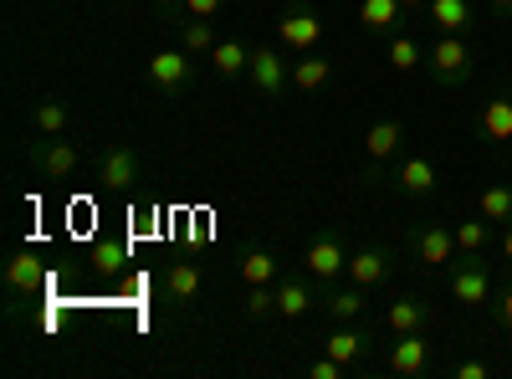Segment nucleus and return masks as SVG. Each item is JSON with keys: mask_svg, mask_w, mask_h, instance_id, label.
<instances>
[{"mask_svg": "<svg viewBox=\"0 0 512 379\" xmlns=\"http://www.w3.org/2000/svg\"><path fill=\"white\" fill-rule=\"evenodd\" d=\"M425 67H431V82L446 93L466 88L477 72V47H472V36H436L431 41V52H425Z\"/></svg>", "mask_w": 512, "mask_h": 379, "instance_id": "nucleus-1", "label": "nucleus"}, {"mask_svg": "<svg viewBox=\"0 0 512 379\" xmlns=\"http://www.w3.org/2000/svg\"><path fill=\"white\" fill-rule=\"evenodd\" d=\"M405 251L420 262V267H451L461 251H456V231L441 226V221H425V226H410L405 231Z\"/></svg>", "mask_w": 512, "mask_h": 379, "instance_id": "nucleus-2", "label": "nucleus"}, {"mask_svg": "<svg viewBox=\"0 0 512 379\" xmlns=\"http://www.w3.org/2000/svg\"><path fill=\"white\" fill-rule=\"evenodd\" d=\"M277 41H282V52H318V41H323V16L313 11V6H287L282 16H277Z\"/></svg>", "mask_w": 512, "mask_h": 379, "instance_id": "nucleus-3", "label": "nucleus"}, {"mask_svg": "<svg viewBox=\"0 0 512 379\" xmlns=\"http://www.w3.org/2000/svg\"><path fill=\"white\" fill-rule=\"evenodd\" d=\"M446 282H451V303H461V308L492 303V272L482 267V257H456L446 267Z\"/></svg>", "mask_w": 512, "mask_h": 379, "instance_id": "nucleus-4", "label": "nucleus"}, {"mask_svg": "<svg viewBox=\"0 0 512 379\" xmlns=\"http://www.w3.org/2000/svg\"><path fill=\"white\" fill-rule=\"evenodd\" d=\"M303 272L313 277V282H333V277H344L349 272V246H344V236L338 231H323V236H313L308 241V251H303Z\"/></svg>", "mask_w": 512, "mask_h": 379, "instance_id": "nucleus-5", "label": "nucleus"}, {"mask_svg": "<svg viewBox=\"0 0 512 379\" xmlns=\"http://www.w3.org/2000/svg\"><path fill=\"white\" fill-rule=\"evenodd\" d=\"M472 129H477V139L492 144V149H497V144H512V88H492V93L482 98Z\"/></svg>", "mask_w": 512, "mask_h": 379, "instance_id": "nucleus-6", "label": "nucleus"}, {"mask_svg": "<svg viewBox=\"0 0 512 379\" xmlns=\"http://www.w3.org/2000/svg\"><path fill=\"white\" fill-rule=\"evenodd\" d=\"M246 77H251V88L262 98H282L292 88V67H287V57H277V47H251Z\"/></svg>", "mask_w": 512, "mask_h": 379, "instance_id": "nucleus-7", "label": "nucleus"}, {"mask_svg": "<svg viewBox=\"0 0 512 379\" xmlns=\"http://www.w3.org/2000/svg\"><path fill=\"white\" fill-rule=\"evenodd\" d=\"M144 77L154 82L159 93H190V52L185 47H159L154 57H149V67H144Z\"/></svg>", "mask_w": 512, "mask_h": 379, "instance_id": "nucleus-8", "label": "nucleus"}, {"mask_svg": "<svg viewBox=\"0 0 512 379\" xmlns=\"http://www.w3.org/2000/svg\"><path fill=\"white\" fill-rule=\"evenodd\" d=\"M31 164H36L41 180H67L77 164H82V149H77L72 139H47V134H41V139L31 144Z\"/></svg>", "mask_w": 512, "mask_h": 379, "instance_id": "nucleus-9", "label": "nucleus"}, {"mask_svg": "<svg viewBox=\"0 0 512 379\" xmlns=\"http://www.w3.org/2000/svg\"><path fill=\"white\" fill-rule=\"evenodd\" d=\"M436 185H441V170H436V159H431V154H410V159H400V170H395V190H400L405 200H425V195H436Z\"/></svg>", "mask_w": 512, "mask_h": 379, "instance_id": "nucleus-10", "label": "nucleus"}, {"mask_svg": "<svg viewBox=\"0 0 512 379\" xmlns=\"http://www.w3.org/2000/svg\"><path fill=\"white\" fill-rule=\"evenodd\" d=\"M425 21L436 26V36H472L477 31V0H431Z\"/></svg>", "mask_w": 512, "mask_h": 379, "instance_id": "nucleus-11", "label": "nucleus"}, {"mask_svg": "<svg viewBox=\"0 0 512 379\" xmlns=\"http://www.w3.org/2000/svg\"><path fill=\"white\" fill-rule=\"evenodd\" d=\"M384 323H390L395 333H431V323H436V303H425L420 292H400V298L384 308Z\"/></svg>", "mask_w": 512, "mask_h": 379, "instance_id": "nucleus-12", "label": "nucleus"}, {"mask_svg": "<svg viewBox=\"0 0 512 379\" xmlns=\"http://www.w3.org/2000/svg\"><path fill=\"white\" fill-rule=\"evenodd\" d=\"M390 272H395V251L390 246H359V251H349V282H359V287H379V282H390Z\"/></svg>", "mask_w": 512, "mask_h": 379, "instance_id": "nucleus-13", "label": "nucleus"}, {"mask_svg": "<svg viewBox=\"0 0 512 379\" xmlns=\"http://www.w3.org/2000/svg\"><path fill=\"white\" fill-rule=\"evenodd\" d=\"M390 369H395L400 379H420L425 369H431V333H395Z\"/></svg>", "mask_w": 512, "mask_h": 379, "instance_id": "nucleus-14", "label": "nucleus"}, {"mask_svg": "<svg viewBox=\"0 0 512 379\" xmlns=\"http://www.w3.org/2000/svg\"><path fill=\"white\" fill-rule=\"evenodd\" d=\"M139 149L134 144H113L103 159H98V185L103 190H128V185H134L139 180Z\"/></svg>", "mask_w": 512, "mask_h": 379, "instance_id": "nucleus-15", "label": "nucleus"}, {"mask_svg": "<svg viewBox=\"0 0 512 379\" xmlns=\"http://www.w3.org/2000/svg\"><path fill=\"white\" fill-rule=\"evenodd\" d=\"M318 287L323 282H313L308 272L303 277H282L277 282V318H308L318 308Z\"/></svg>", "mask_w": 512, "mask_h": 379, "instance_id": "nucleus-16", "label": "nucleus"}, {"mask_svg": "<svg viewBox=\"0 0 512 379\" xmlns=\"http://www.w3.org/2000/svg\"><path fill=\"white\" fill-rule=\"evenodd\" d=\"M369 344H374V339H369L364 328H354V323H338V328L328 333V339H323V354H333L344 369H354V364H364Z\"/></svg>", "mask_w": 512, "mask_h": 379, "instance_id": "nucleus-17", "label": "nucleus"}, {"mask_svg": "<svg viewBox=\"0 0 512 379\" xmlns=\"http://www.w3.org/2000/svg\"><path fill=\"white\" fill-rule=\"evenodd\" d=\"M6 287L16 292V298H36V292L47 287V267L36 262V251H16V257L6 262Z\"/></svg>", "mask_w": 512, "mask_h": 379, "instance_id": "nucleus-18", "label": "nucleus"}, {"mask_svg": "<svg viewBox=\"0 0 512 379\" xmlns=\"http://www.w3.org/2000/svg\"><path fill=\"white\" fill-rule=\"evenodd\" d=\"M400 144H405V123H400V118H374L369 129H364V154H369L374 164L395 159Z\"/></svg>", "mask_w": 512, "mask_h": 379, "instance_id": "nucleus-19", "label": "nucleus"}, {"mask_svg": "<svg viewBox=\"0 0 512 379\" xmlns=\"http://www.w3.org/2000/svg\"><path fill=\"white\" fill-rule=\"evenodd\" d=\"M200 282H205L200 262H169V267H164V298L180 303V308H190L195 292H200Z\"/></svg>", "mask_w": 512, "mask_h": 379, "instance_id": "nucleus-20", "label": "nucleus"}, {"mask_svg": "<svg viewBox=\"0 0 512 379\" xmlns=\"http://www.w3.org/2000/svg\"><path fill=\"white\" fill-rule=\"evenodd\" d=\"M400 16H405L400 0H359V26L369 36H395L400 31Z\"/></svg>", "mask_w": 512, "mask_h": 379, "instance_id": "nucleus-21", "label": "nucleus"}, {"mask_svg": "<svg viewBox=\"0 0 512 379\" xmlns=\"http://www.w3.org/2000/svg\"><path fill=\"white\" fill-rule=\"evenodd\" d=\"M88 262L98 277H123L128 272V241L123 236H98L93 251H88Z\"/></svg>", "mask_w": 512, "mask_h": 379, "instance_id": "nucleus-22", "label": "nucleus"}, {"mask_svg": "<svg viewBox=\"0 0 512 379\" xmlns=\"http://www.w3.org/2000/svg\"><path fill=\"white\" fill-rule=\"evenodd\" d=\"M328 77H333V62L303 52L292 62V93H318V88H328Z\"/></svg>", "mask_w": 512, "mask_h": 379, "instance_id": "nucleus-23", "label": "nucleus"}, {"mask_svg": "<svg viewBox=\"0 0 512 379\" xmlns=\"http://www.w3.org/2000/svg\"><path fill=\"white\" fill-rule=\"evenodd\" d=\"M36 134H47V139L72 134V108H67L62 98H41V103H36Z\"/></svg>", "mask_w": 512, "mask_h": 379, "instance_id": "nucleus-24", "label": "nucleus"}, {"mask_svg": "<svg viewBox=\"0 0 512 379\" xmlns=\"http://www.w3.org/2000/svg\"><path fill=\"white\" fill-rule=\"evenodd\" d=\"M210 67H216V77H241L251 67V47L246 41H216V52H210Z\"/></svg>", "mask_w": 512, "mask_h": 379, "instance_id": "nucleus-25", "label": "nucleus"}, {"mask_svg": "<svg viewBox=\"0 0 512 379\" xmlns=\"http://www.w3.org/2000/svg\"><path fill=\"white\" fill-rule=\"evenodd\" d=\"M236 272H241L246 287H272L277 282V257H272V251H262V246H251Z\"/></svg>", "mask_w": 512, "mask_h": 379, "instance_id": "nucleus-26", "label": "nucleus"}, {"mask_svg": "<svg viewBox=\"0 0 512 379\" xmlns=\"http://www.w3.org/2000/svg\"><path fill=\"white\" fill-rule=\"evenodd\" d=\"M216 26H210V21H200V16H190V21H180V47L190 52V57H210V52H216Z\"/></svg>", "mask_w": 512, "mask_h": 379, "instance_id": "nucleus-27", "label": "nucleus"}, {"mask_svg": "<svg viewBox=\"0 0 512 379\" xmlns=\"http://www.w3.org/2000/svg\"><path fill=\"white\" fill-rule=\"evenodd\" d=\"M364 292H369V287H359V282H354V287H344V292H333V298L323 303V308H328V318H333V323H359V318H364V308H369V303H364Z\"/></svg>", "mask_w": 512, "mask_h": 379, "instance_id": "nucleus-28", "label": "nucleus"}, {"mask_svg": "<svg viewBox=\"0 0 512 379\" xmlns=\"http://www.w3.org/2000/svg\"><path fill=\"white\" fill-rule=\"evenodd\" d=\"M384 57H390V67H395V72H415V67H425V47H420L415 36H405V31H395V36H390Z\"/></svg>", "mask_w": 512, "mask_h": 379, "instance_id": "nucleus-29", "label": "nucleus"}, {"mask_svg": "<svg viewBox=\"0 0 512 379\" xmlns=\"http://www.w3.org/2000/svg\"><path fill=\"white\" fill-rule=\"evenodd\" d=\"M456 231V251H461V257H482V251H487V241H492V221H456L451 226Z\"/></svg>", "mask_w": 512, "mask_h": 379, "instance_id": "nucleus-30", "label": "nucleus"}, {"mask_svg": "<svg viewBox=\"0 0 512 379\" xmlns=\"http://www.w3.org/2000/svg\"><path fill=\"white\" fill-rule=\"evenodd\" d=\"M482 221L512 226V185H487L482 190Z\"/></svg>", "mask_w": 512, "mask_h": 379, "instance_id": "nucleus-31", "label": "nucleus"}, {"mask_svg": "<svg viewBox=\"0 0 512 379\" xmlns=\"http://www.w3.org/2000/svg\"><path fill=\"white\" fill-rule=\"evenodd\" d=\"M246 313L251 318H272L277 313V287H246Z\"/></svg>", "mask_w": 512, "mask_h": 379, "instance_id": "nucleus-32", "label": "nucleus"}, {"mask_svg": "<svg viewBox=\"0 0 512 379\" xmlns=\"http://www.w3.org/2000/svg\"><path fill=\"white\" fill-rule=\"evenodd\" d=\"M185 6V16H200V21H216L221 11H226V0H180Z\"/></svg>", "mask_w": 512, "mask_h": 379, "instance_id": "nucleus-33", "label": "nucleus"}, {"mask_svg": "<svg viewBox=\"0 0 512 379\" xmlns=\"http://www.w3.org/2000/svg\"><path fill=\"white\" fill-rule=\"evenodd\" d=\"M308 374H313V379H344V364H338L333 354H323V359L308 364Z\"/></svg>", "mask_w": 512, "mask_h": 379, "instance_id": "nucleus-34", "label": "nucleus"}, {"mask_svg": "<svg viewBox=\"0 0 512 379\" xmlns=\"http://www.w3.org/2000/svg\"><path fill=\"white\" fill-rule=\"evenodd\" d=\"M492 313H497V323H502V328L512 333V282H507V287L497 292V303H492Z\"/></svg>", "mask_w": 512, "mask_h": 379, "instance_id": "nucleus-35", "label": "nucleus"}, {"mask_svg": "<svg viewBox=\"0 0 512 379\" xmlns=\"http://www.w3.org/2000/svg\"><path fill=\"white\" fill-rule=\"evenodd\" d=\"M451 374H456V379H487V359H461Z\"/></svg>", "mask_w": 512, "mask_h": 379, "instance_id": "nucleus-36", "label": "nucleus"}, {"mask_svg": "<svg viewBox=\"0 0 512 379\" xmlns=\"http://www.w3.org/2000/svg\"><path fill=\"white\" fill-rule=\"evenodd\" d=\"M492 6V16H502V21H512V0H487Z\"/></svg>", "mask_w": 512, "mask_h": 379, "instance_id": "nucleus-37", "label": "nucleus"}, {"mask_svg": "<svg viewBox=\"0 0 512 379\" xmlns=\"http://www.w3.org/2000/svg\"><path fill=\"white\" fill-rule=\"evenodd\" d=\"M497 246H502V257H507V267H512V226H502V241H497Z\"/></svg>", "mask_w": 512, "mask_h": 379, "instance_id": "nucleus-38", "label": "nucleus"}, {"mask_svg": "<svg viewBox=\"0 0 512 379\" xmlns=\"http://www.w3.org/2000/svg\"><path fill=\"white\" fill-rule=\"evenodd\" d=\"M400 6H405V11H425V6H431V0H400Z\"/></svg>", "mask_w": 512, "mask_h": 379, "instance_id": "nucleus-39", "label": "nucleus"}]
</instances>
